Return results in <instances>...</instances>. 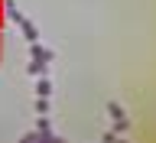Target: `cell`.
<instances>
[{
    "mask_svg": "<svg viewBox=\"0 0 156 143\" xmlns=\"http://www.w3.org/2000/svg\"><path fill=\"white\" fill-rule=\"evenodd\" d=\"M33 46V62H52V52L49 49H42L39 42H29Z\"/></svg>",
    "mask_w": 156,
    "mask_h": 143,
    "instance_id": "7a4b0ae2",
    "label": "cell"
},
{
    "mask_svg": "<svg viewBox=\"0 0 156 143\" xmlns=\"http://www.w3.org/2000/svg\"><path fill=\"white\" fill-rule=\"evenodd\" d=\"M36 111H39V114H46V111H49V101H46V98H39V104H36Z\"/></svg>",
    "mask_w": 156,
    "mask_h": 143,
    "instance_id": "52a82bcc",
    "label": "cell"
},
{
    "mask_svg": "<svg viewBox=\"0 0 156 143\" xmlns=\"http://www.w3.org/2000/svg\"><path fill=\"white\" fill-rule=\"evenodd\" d=\"M107 114L114 117V120H124V111H120V104H107Z\"/></svg>",
    "mask_w": 156,
    "mask_h": 143,
    "instance_id": "277c9868",
    "label": "cell"
},
{
    "mask_svg": "<svg viewBox=\"0 0 156 143\" xmlns=\"http://www.w3.org/2000/svg\"><path fill=\"white\" fill-rule=\"evenodd\" d=\"M29 75H46V62H29Z\"/></svg>",
    "mask_w": 156,
    "mask_h": 143,
    "instance_id": "3957f363",
    "label": "cell"
},
{
    "mask_svg": "<svg viewBox=\"0 0 156 143\" xmlns=\"http://www.w3.org/2000/svg\"><path fill=\"white\" fill-rule=\"evenodd\" d=\"M20 29H23V36L29 39V42H39V29L29 23V20H20Z\"/></svg>",
    "mask_w": 156,
    "mask_h": 143,
    "instance_id": "6da1fadb",
    "label": "cell"
},
{
    "mask_svg": "<svg viewBox=\"0 0 156 143\" xmlns=\"http://www.w3.org/2000/svg\"><path fill=\"white\" fill-rule=\"evenodd\" d=\"M36 91H39V98H49V91H52V85H49L46 78H42V81H39V88H36Z\"/></svg>",
    "mask_w": 156,
    "mask_h": 143,
    "instance_id": "5b68a950",
    "label": "cell"
},
{
    "mask_svg": "<svg viewBox=\"0 0 156 143\" xmlns=\"http://www.w3.org/2000/svg\"><path fill=\"white\" fill-rule=\"evenodd\" d=\"M107 143H124V140H117V137H111V134H107Z\"/></svg>",
    "mask_w": 156,
    "mask_h": 143,
    "instance_id": "9c48e42d",
    "label": "cell"
},
{
    "mask_svg": "<svg viewBox=\"0 0 156 143\" xmlns=\"http://www.w3.org/2000/svg\"><path fill=\"white\" fill-rule=\"evenodd\" d=\"M20 143H36V134H29V137H23Z\"/></svg>",
    "mask_w": 156,
    "mask_h": 143,
    "instance_id": "ba28073f",
    "label": "cell"
},
{
    "mask_svg": "<svg viewBox=\"0 0 156 143\" xmlns=\"http://www.w3.org/2000/svg\"><path fill=\"white\" fill-rule=\"evenodd\" d=\"M127 127H130V124H127V117H124V120H114V130H117V134H127Z\"/></svg>",
    "mask_w": 156,
    "mask_h": 143,
    "instance_id": "8992f818",
    "label": "cell"
}]
</instances>
